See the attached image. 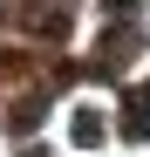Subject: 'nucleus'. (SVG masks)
<instances>
[{
  "label": "nucleus",
  "instance_id": "nucleus-2",
  "mask_svg": "<svg viewBox=\"0 0 150 157\" xmlns=\"http://www.w3.org/2000/svg\"><path fill=\"white\" fill-rule=\"evenodd\" d=\"M75 144H82V150H89V144H103V116H96V109L75 116Z\"/></svg>",
  "mask_w": 150,
  "mask_h": 157
},
{
  "label": "nucleus",
  "instance_id": "nucleus-1",
  "mask_svg": "<svg viewBox=\"0 0 150 157\" xmlns=\"http://www.w3.org/2000/svg\"><path fill=\"white\" fill-rule=\"evenodd\" d=\"M123 137H150V89L130 96V116H123Z\"/></svg>",
  "mask_w": 150,
  "mask_h": 157
},
{
  "label": "nucleus",
  "instance_id": "nucleus-3",
  "mask_svg": "<svg viewBox=\"0 0 150 157\" xmlns=\"http://www.w3.org/2000/svg\"><path fill=\"white\" fill-rule=\"evenodd\" d=\"M103 7H109V14H137V0H103Z\"/></svg>",
  "mask_w": 150,
  "mask_h": 157
}]
</instances>
